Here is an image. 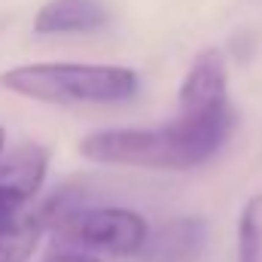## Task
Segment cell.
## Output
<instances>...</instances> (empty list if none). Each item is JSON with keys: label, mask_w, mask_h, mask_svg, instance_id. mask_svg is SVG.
<instances>
[{"label": "cell", "mask_w": 262, "mask_h": 262, "mask_svg": "<svg viewBox=\"0 0 262 262\" xmlns=\"http://www.w3.org/2000/svg\"><path fill=\"white\" fill-rule=\"evenodd\" d=\"M43 262H101L98 256H89V253H76V250H55L49 253Z\"/></svg>", "instance_id": "cell-10"}, {"label": "cell", "mask_w": 262, "mask_h": 262, "mask_svg": "<svg viewBox=\"0 0 262 262\" xmlns=\"http://www.w3.org/2000/svg\"><path fill=\"white\" fill-rule=\"evenodd\" d=\"M28 204H31V198L21 195L15 186H9V183L0 177V232H3L6 226H12V223L28 210Z\"/></svg>", "instance_id": "cell-9"}, {"label": "cell", "mask_w": 262, "mask_h": 262, "mask_svg": "<svg viewBox=\"0 0 262 262\" xmlns=\"http://www.w3.org/2000/svg\"><path fill=\"white\" fill-rule=\"evenodd\" d=\"M3 146H6V131H3V125H0V156H3Z\"/></svg>", "instance_id": "cell-11"}, {"label": "cell", "mask_w": 262, "mask_h": 262, "mask_svg": "<svg viewBox=\"0 0 262 262\" xmlns=\"http://www.w3.org/2000/svg\"><path fill=\"white\" fill-rule=\"evenodd\" d=\"M238 262H262V192L247 198L238 216Z\"/></svg>", "instance_id": "cell-8"}, {"label": "cell", "mask_w": 262, "mask_h": 262, "mask_svg": "<svg viewBox=\"0 0 262 262\" xmlns=\"http://www.w3.org/2000/svg\"><path fill=\"white\" fill-rule=\"evenodd\" d=\"M238 122L235 107L216 116H177L159 128H101L79 140V156L98 165L189 171L223 149Z\"/></svg>", "instance_id": "cell-1"}, {"label": "cell", "mask_w": 262, "mask_h": 262, "mask_svg": "<svg viewBox=\"0 0 262 262\" xmlns=\"http://www.w3.org/2000/svg\"><path fill=\"white\" fill-rule=\"evenodd\" d=\"M46 216L40 207H28L12 226L0 232V262H31L40 247V238L46 235Z\"/></svg>", "instance_id": "cell-7"}, {"label": "cell", "mask_w": 262, "mask_h": 262, "mask_svg": "<svg viewBox=\"0 0 262 262\" xmlns=\"http://www.w3.org/2000/svg\"><path fill=\"white\" fill-rule=\"evenodd\" d=\"M232 110L229 104V67L220 49H204L192 58L180 82V113L177 116H216Z\"/></svg>", "instance_id": "cell-4"}, {"label": "cell", "mask_w": 262, "mask_h": 262, "mask_svg": "<svg viewBox=\"0 0 262 262\" xmlns=\"http://www.w3.org/2000/svg\"><path fill=\"white\" fill-rule=\"evenodd\" d=\"M0 85L12 95L43 104H122L137 95V73L119 64H73L43 61L0 73Z\"/></svg>", "instance_id": "cell-2"}, {"label": "cell", "mask_w": 262, "mask_h": 262, "mask_svg": "<svg viewBox=\"0 0 262 262\" xmlns=\"http://www.w3.org/2000/svg\"><path fill=\"white\" fill-rule=\"evenodd\" d=\"M207 226L198 216H177L162 223L159 229H149L143 247H140V262H189L198 256L204 247Z\"/></svg>", "instance_id": "cell-5"}, {"label": "cell", "mask_w": 262, "mask_h": 262, "mask_svg": "<svg viewBox=\"0 0 262 262\" xmlns=\"http://www.w3.org/2000/svg\"><path fill=\"white\" fill-rule=\"evenodd\" d=\"M110 18L101 0H49L34 18L37 34H89Z\"/></svg>", "instance_id": "cell-6"}, {"label": "cell", "mask_w": 262, "mask_h": 262, "mask_svg": "<svg viewBox=\"0 0 262 262\" xmlns=\"http://www.w3.org/2000/svg\"><path fill=\"white\" fill-rule=\"evenodd\" d=\"M46 216V232L55 238L58 250L76 253H110V256H137L149 226L146 220L131 207H82L67 189L40 204Z\"/></svg>", "instance_id": "cell-3"}]
</instances>
